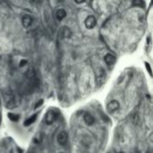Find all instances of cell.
Wrapping results in <instances>:
<instances>
[{
	"label": "cell",
	"mask_w": 153,
	"mask_h": 153,
	"mask_svg": "<svg viewBox=\"0 0 153 153\" xmlns=\"http://www.w3.org/2000/svg\"><path fill=\"white\" fill-rule=\"evenodd\" d=\"M59 36L62 39H69L72 36V31L68 27L64 26V27L61 28V30L59 31Z\"/></svg>",
	"instance_id": "6"
},
{
	"label": "cell",
	"mask_w": 153,
	"mask_h": 153,
	"mask_svg": "<svg viewBox=\"0 0 153 153\" xmlns=\"http://www.w3.org/2000/svg\"><path fill=\"white\" fill-rule=\"evenodd\" d=\"M59 113L56 110H49L45 116V123L48 125H50L56 122V120L58 118Z\"/></svg>",
	"instance_id": "2"
},
{
	"label": "cell",
	"mask_w": 153,
	"mask_h": 153,
	"mask_svg": "<svg viewBox=\"0 0 153 153\" xmlns=\"http://www.w3.org/2000/svg\"><path fill=\"white\" fill-rule=\"evenodd\" d=\"M145 67L147 68L148 72L150 74V75H151V68H150V64H149V63H145Z\"/></svg>",
	"instance_id": "16"
},
{
	"label": "cell",
	"mask_w": 153,
	"mask_h": 153,
	"mask_svg": "<svg viewBox=\"0 0 153 153\" xmlns=\"http://www.w3.org/2000/svg\"><path fill=\"white\" fill-rule=\"evenodd\" d=\"M36 119H37V115H33V116H30V118H28V119L25 121V123H24V125H25V126L30 125L31 124H33V123L35 122Z\"/></svg>",
	"instance_id": "13"
},
{
	"label": "cell",
	"mask_w": 153,
	"mask_h": 153,
	"mask_svg": "<svg viewBox=\"0 0 153 153\" xmlns=\"http://www.w3.org/2000/svg\"><path fill=\"white\" fill-rule=\"evenodd\" d=\"M104 60L105 62H106L108 66H111V64H114L116 63V56L114 55H112V54H107L106 56H105V58H104Z\"/></svg>",
	"instance_id": "9"
},
{
	"label": "cell",
	"mask_w": 153,
	"mask_h": 153,
	"mask_svg": "<svg viewBox=\"0 0 153 153\" xmlns=\"http://www.w3.org/2000/svg\"><path fill=\"white\" fill-rule=\"evenodd\" d=\"M120 107V104L118 101L116 100H112L110 101L108 105H107V109L108 111V113H114L116 112V110H118Z\"/></svg>",
	"instance_id": "4"
},
{
	"label": "cell",
	"mask_w": 153,
	"mask_h": 153,
	"mask_svg": "<svg viewBox=\"0 0 153 153\" xmlns=\"http://www.w3.org/2000/svg\"><path fill=\"white\" fill-rule=\"evenodd\" d=\"M27 64H28V61H27L26 59H22V60L20 61V63H19V66H20V67H22V66H26Z\"/></svg>",
	"instance_id": "15"
},
{
	"label": "cell",
	"mask_w": 153,
	"mask_h": 153,
	"mask_svg": "<svg viewBox=\"0 0 153 153\" xmlns=\"http://www.w3.org/2000/svg\"><path fill=\"white\" fill-rule=\"evenodd\" d=\"M119 153H122V152H119Z\"/></svg>",
	"instance_id": "20"
},
{
	"label": "cell",
	"mask_w": 153,
	"mask_h": 153,
	"mask_svg": "<svg viewBox=\"0 0 153 153\" xmlns=\"http://www.w3.org/2000/svg\"><path fill=\"white\" fill-rule=\"evenodd\" d=\"M26 77H27L30 81L33 80V79H35V78L37 77V75H36V72H35V70H34L33 67H30V68L27 70Z\"/></svg>",
	"instance_id": "11"
},
{
	"label": "cell",
	"mask_w": 153,
	"mask_h": 153,
	"mask_svg": "<svg viewBox=\"0 0 153 153\" xmlns=\"http://www.w3.org/2000/svg\"><path fill=\"white\" fill-rule=\"evenodd\" d=\"M105 76H106V74H105V70L103 68H99L98 70H97L96 77H97V81H98L99 84H101L103 83Z\"/></svg>",
	"instance_id": "7"
},
{
	"label": "cell",
	"mask_w": 153,
	"mask_h": 153,
	"mask_svg": "<svg viewBox=\"0 0 153 153\" xmlns=\"http://www.w3.org/2000/svg\"><path fill=\"white\" fill-rule=\"evenodd\" d=\"M22 23L24 28H29L32 23V18L30 15H23L22 18Z\"/></svg>",
	"instance_id": "8"
},
{
	"label": "cell",
	"mask_w": 153,
	"mask_h": 153,
	"mask_svg": "<svg viewBox=\"0 0 153 153\" xmlns=\"http://www.w3.org/2000/svg\"><path fill=\"white\" fill-rule=\"evenodd\" d=\"M8 118H9L13 122H17L19 120V116L16 114H13V113H9L8 114Z\"/></svg>",
	"instance_id": "14"
},
{
	"label": "cell",
	"mask_w": 153,
	"mask_h": 153,
	"mask_svg": "<svg viewBox=\"0 0 153 153\" xmlns=\"http://www.w3.org/2000/svg\"><path fill=\"white\" fill-rule=\"evenodd\" d=\"M66 16V10L64 9H59L56 11V19H58V21H62L64 17Z\"/></svg>",
	"instance_id": "12"
},
{
	"label": "cell",
	"mask_w": 153,
	"mask_h": 153,
	"mask_svg": "<svg viewBox=\"0 0 153 153\" xmlns=\"http://www.w3.org/2000/svg\"><path fill=\"white\" fill-rule=\"evenodd\" d=\"M43 104V100H40V101H39V103L38 102L37 104H36V106H35V108H38L39 107H40V106H41V105Z\"/></svg>",
	"instance_id": "17"
},
{
	"label": "cell",
	"mask_w": 153,
	"mask_h": 153,
	"mask_svg": "<svg viewBox=\"0 0 153 153\" xmlns=\"http://www.w3.org/2000/svg\"><path fill=\"white\" fill-rule=\"evenodd\" d=\"M56 140H58V142L60 145H63V146H64V145L66 144V142L68 141V134L64 131H63V132H61V133H58Z\"/></svg>",
	"instance_id": "5"
},
{
	"label": "cell",
	"mask_w": 153,
	"mask_h": 153,
	"mask_svg": "<svg viewBox=\"0 0 153 153\" xmlns=\"http://www.w3.org/2000/svg\"><path fill=\"white\" fill-rule=\"evenodd\" d=\"M4 100L7 108H14L16 106L15 97L11 90H6L4 91Z\"/></svg>",
	"instance_id": "1"
},
{
	"label": "cell",
	"mask_w": 153,
	"mask_h": 153,
	"mask_svg": "<svg viewBox=\"0 0 153 153\" xmlns=\"http://www.w3.org/2000/svg\"><path fill=\"white\" fill-rule=\"evenodd\" d=\"M83 119H84V122H85L88 125H93L94 122H95L94 117H93L91 114H89V113H86V114L83 116Z\"/></svg>",
	"instance_id": "10"
},
{
	"label": "cell",
	"mask_w": 153,
	"mask_h": 153,
	"mask_svg": "<svg viewBox=\"0 0 153 153\" xmlns=\"http://www.w3.org/2000/svg\"><path fill=\"white\" fill-rule=\"evenodd\" d=\"M147 153H150V152H147Z\"/></svg>",
	"instance_id": "19"
},
{
	"label": "cell",
	"mask_w": 153,
	"mask_h": 153,
	"mask_svg": "<svg viewBox=\"0 0 153 153\" xmlns=\"http://www.w3.org/2000/svg\"><path fill=\"white\" fill-rule=\"evenodd\" d=\"M133 5H143V3L142 2H141V1H135V2H133Z\"/></svg>",
	"instance_id": "18"
},
{
	"label": "cell",
	"mask_w": 153,
	"mask_h": 153,
	"mask_svg": "<svg viewBox=\"0 0 153 153\" xmlns=\"http://www.w3.org/2000/svg\"><path fill=\"white\" fill-rule=\"evenodd\" d=\"M84 24L87 29H93L97 24V20L93 15H89L85 19Z\"/></svg>",
	"instance_id": "3"
}]
</instances>
